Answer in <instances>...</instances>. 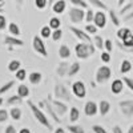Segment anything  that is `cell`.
Returning <instances> with one entry per match:
<instances>
[{
  "label": "cell",
  "instance_id": "cell-35",
  "mask_svg": "<svg viewBox=\"0 0 133 133\" xmlns=\"http://www.w3.org/2000/svg\"><path fill=\"white\" fill-rule=\"evenodd\" d=\"M63 37V31L61 28H56V29H52V33H51V39L55 41V43H57L60 41Z\"/></svg>",
  "mask_w": 133,
  "mask_h": 133
},
{
  "label": "cell",
  "instance_id": "cell-55",
  "mask_svg": "<svg viewBox=\"0 0 133 133\" xmlns=\"http://www.w3.org/2000/svg\"><path fill=\"white\" fill-rule=\"evenodd\" d=\"M19 133H32V132H31L29 128H21V129L19 130Z\"/></svg>",
  "mask_w": 133,
  "mask_h": 133
},
{
  "label": "cell",
  "instance_id": "cell-10",
  "mask_svg": "<svg viewBox=\"0 0 133 133\" xmlns=\"http://www.w3.org/2000/svg\"><path fill=\"white\" fill-rule=\"evenodd\" d=\"M118 107H120V110L125 117L130 118L133 117V100H123V101L118 103Z\"/></svg>",
  "mask_w": 133,
  "mask_h": 133
},
{
  "label": "cell",
  "instance_id": "cell-48",
  "mask_svg": "<svg viewBox=\"0 0 133 133\" xmlns=\"http://www.w3.org/2000/svg\"><path fill=\"white\" fill-rule=\"evenodd\" d=\"M92 130H93L95 133H108V130H107L103 125H98V124H95V125L92 127Z\"/></svg>",
  "mask_w": 133,
  "mask_h": 133
},
{
  "label": "cell",
  "instance_id": "cell-9",
  "mask_svg": "<svg viewBox=\"0 0 133 133\" xmlns=\"http://www.w3.org/2000/svg\"><path fill=\"white\" fill-rule=\"evenodd\" d=\"M72 93L77 98H84L87 96V87L81 80H77L72 84Z\"/></svg>",
  "mask_w": 133,
  "mask_h": 133
},
{
  "label": "cell",
  "instance_id": "cell-24",
  "mask_svg": "<svg viewBox=\"0 0 133 133\" xmlns=\"http://www.w3.org/2000/svg\"><path fill=\"white\" fill-rule=\"evenodd\" d=\"M79 72H80V64L77 63V61H75V63L69 64V68H68V72H66V76L72 77V76L77 75Z\"/></svg>",
  "mask_w": 133,
  "mask_h": 133
},
{
  "label": "cell",
  "instance_id": "cell-49",
  "mask_svg": "<svg viewBox=\"0 0 133 133\" xmlns=\"http://www.w3.org/2000/svg\"><path fill=\"white\" fill-rule=\"evenodd\" d=\"M116 44H117V47L121 49V51H124V52H127V53H132L133 52V48H128V47H125L123 43H121L120 40H117L116 41Z\"/></svg>",
  "mask_w": 133,
  "mask_h": 133
},
{
  "label": "cell",
  "instance_id": "cell-56",
  "mask_svg": "<svg viewBox=\"0 0 133 133\" xmlns=\"http://www.w3.org/2000/svg\"><path fill=\"white\" fill-rule=\"evenodd\" d=\"M15 3H16V5L19 8H21V7H23V4H24V0H15Z\"/></svg>",
  "mask_w": 133,
  "mask_h": 133
},
{
  "label": "cell",
  "instance_id": "cell-8",
  "mask_svg": "<svg viewBox=\"0 0 133 133\" xmlns=\"http://www.w3.org/2000/svg\"><path fill=\"white\" fill-rule=\"evenodd\" d=\"M84 15H85V9L83 8L79 7L69 8V20L72 24H79L81 21H84Z\"/></svg>",
  "mask_w": 133,
  "mask_h": 133
},
{
  "label": "cell",
  "instance_id": "cell-14",
  "mask_svg": "<svg viewBox=\"0 0 133 133\" xmlns=\"http://www.w3.org/2000/svg\"><path fill=\"white\" fill-rule=\"evenodd\" d=\"M84 113H85V116H88V117L96 116V115L98 113V112H97V103H95L93 100L87 101L85 105H84Z\"/></svg>",
  "mask_w": 133,
  "mask_h": 133
},
{
  "label": "cell",
  "instance_id": "cell-59",
  "mask_svg": "<svg viewBox=\"0 0 133 133\" xmlns=\"http://www.w3.org/2000/svg\"><path fill=\"white\" fill-rule=\"evenodd\" d=\"M4 12V3L0 4V14H3Z\"/></svg>",
  "mask_w": 133,
  "mask_h": 133
},
{
  "label": "cell",
  "instance_id": "cell-15",
  "mask_svg": "<svg viewBox=\"0 0 133 133\" xmlns=\"http://www.w3.org/2000/svg\"><path fill=\"white\" fill-rule=\"evenodd\" d=\"M51 8H52V12H55L56 15H61L66 9V2L65 0H56V2L51 5Z\"/></svg>",
  "mask_w": 133,
  "mask_h": 133
},
{
  "label": "cell",
  "instance_id": "cell-5",
  "mask_svg": "<svg viewBox=\"0 0 133 133\" xmlns=\"http://www.w3.org/2000/svg\"><path fill=\"white\" fill-rule=\"evenodd\" d=\"M110 77H112V69H110L108 65H101V66H98L97 71H96L95 81L98 85H103V84H105L110 80Z\"/></svg>",
  "mask_w": 133,
  "mask_h": 133
},
{
  "label": "cell",
  "instance_id": "cell-13",
  "mask_svg": "<svg viewBox=\"0 0 133 133\" xmlns=\"http://www.w3.org/2000/svg\"><path fill=\"white\" fill-rule=\"evenodd\" d=\"M4 45H7L9 49H12L14 47H23L24 45V41L16 37V36H12V35H8L4 37Z\"/></svg>",
  "mask_w": 133,
  "mask_h": 133
},
{
  "label": "cell",
  "instance_id": "cell-63",
  "mask_svg": "<svg viewBox=\"0 0 133 133\" xmlns=\"http://www.w3.org/2000/svg\"><path fill=\"white\" fill-rule=\"evenodd\" d=\"M2 3H5V0H0V4H2Z\"/></svg>",
  "mask_w": 133,
  "mask_h": 133
},
{
  "label": "cell",
  "instance_id": "cell-61",
  "mask_svg": "<svg viewBox=\"0 0 133 133\" xmlns=\"http://www.w3.org/2000/svg\"><path fill=\"white\" fill-rule=\"evenodd\" d=\"M128 133H133V125H130V127L128 128Z\"/></svg>",
  "mask_w": 133,
  "mask_h": 133
},
{
  "label": "cell",
  "instance_id": "cell-37",
  "mask_svg": "<svg viewBox=\"0 0 133 133\" xmlns=\"http://www.w3.org/2000/svg\"><path fill=\"white\" fill-rule=\"evenodd\" d=\"M129 11H133V3L132 2H129V3H127V4H123L120 7V15L123 16V15H125L127 12H129Z\"/></svg>",
  "mask_w": 133,
  "mask_h": 133
},
{
  "label": "cell",
  "instance_id": "cell-38",
  "mask_svg": "<svg viewBox=\"0 0 133 133\" xmlns=\"http://www.w3.org/2000/svg\"><path fill=\"white\" fill-rule=\"evenodd\" d=\"M15 73H16V80H19V81H24V80L27 79V71L23 69L21 66H20V68H19Z\"/></svg>",
  "mask_w": 133,
  "mask_h": 133
},
{
  "label": "cell",
  "instance_id": "cell-47",
  "mask_svg": "<svg viewBox=\"0 0 133 133\" xmlns=\"http://www.w3.org/2000/svg\"><path fill=\"white\" fill-rule=\"evenodd\" d=\"M48 5V2L47 0H35V7L37 9H44Z\"/></svg>",
  "mask_w": 133,
  "mask_h": 133
},
{
  "label": "cell",
  "instance_id": "cell-12",
  "mask_svg": "<svg viewBox=\"0 0 133 133\" xmlns=\"http://www.w3.org/2000/svg\"><path fill=\"white\" fill-rule=\"evenodd\" d=\"M69 31H71L80 41H83V43H92L91 35H88L85 31H83V29H80V28H77V27H75V25H71V27H69Z\"/></svg>",
  "mask_w": 133,
  "mask_h": 133
},
{
  "label": "cell",
  "instance_id": "cell-36",
  "mask_svg": "<svg viewBox=\"0 0 133 133\" xmlns=\"http://www.w3.org/2000/svg\"><path fill=\"white\" fill-rule=\"evenodd\" d=\"M51 33H52V29L49 28V25H43L40 28V37L41 39H48L51 37Z\"/></svg>",
  "mask_w": 133,
  "mask_h": 133
},
{
  "label": "cell",
  "instance_id": "cell-54",
  "mask_svg": "<svg viewBox=\"0 0 133 133\" xmlns=\"http://www.w3.org/2000/svg\"><path fill=\"white\" fill-rule=\"evenodd\" d=\"M113 133H124V130H123V128H121V127L115 125L113 127Z\"/></svg>",
  "mask_w": 133,
  "mask_h": 133
},
{
  "label": "cell",
  "instance_id": "cell-42",
  "mask_svg": "<svg viewBox=\"0 0 133 133\" xmlns=\"http://www.w3.org/2000/svg\"><path fill=\"white\" fill-rule=\"evenodd\" d=\"M68 130L71 133H85V130H84V128L81 125H75V124L69 125L68 127Z\"/></svg>",
  "mask_w": 133,
  "mask_h": 133
},
{
  "label": "cell",
  "instance_id": "cell-16",
  "mask_svg": "<svg viewBox=\"0 0 133 133\" xmlns=\"http://www.w3.org/2000/svg\"><path fill=\"white\" fill-rule=\"evenodd\" d=\"M28 81L31 85H40L41 81H43V73L39 72V71H33L28 75Z\"/></svg>",
  "mask_w": 133,
  "mask_h": 133
},
{
  "label": "cell",
  "instance_id": "cell-18",
  "mask_svg": "<svg viewBox=\"0 0 133 133\" xmlns=\"http://www.w3.org/2000/svg\"><path fill=\"white\" fill-rule=\"evenodd\" d=\"M124 89V83L121 79H116L112 81V85H110V91H112L113 95H120Z\"/></svg>",
  "mask_w": 133,
  "mask_h": 133
},
{
  "label": "cell",
  "instance_id": "cell-19",
  "mask_svg": "<svg viewBox=\"0 0 133 133\" xmlns=\"http://www.w3.org/2000/svg\"><path fill=\"white\" fill-rule=\"evenodd\" d=\"M68 68H69V63H68V61L63 60L61 63H59L57 68H56V73H57V76H59V77H64V76H66Z\"/></svg>",
  "mask_w": 133,
  "mask_h": 133
},
{
  "label": "cell",
  "instance_id": "cell-7",
  "mask_svg": "<svg viewBox=\"0 0 133 133\" xmlns=\"http://www.w3.org/2000/svg\"><path fill=\"white\" fill-rule=\"evenodd\" d=\"M49 100H51V104H52V108L55 110V113H56L59 117H63L64 115L68 113V105H66V103L61 101V100L53 98L52 96H49Z\"/></svg>",
  "mask_w": 133,
  "mask_h": 133
},
{
  "label": "cell",
  "instance_id": "cell-21",
  "mask_svg": "<svg viewBox=\"0 0 133 133\" xmlns=\"http://www.w3.org/2000/svg\"><path fill=\"white\" fill-rule=\"evenodd\" d=\"M71 55H72V52H71V48L68 45H65V44L60 45V48H59V57L60 59L66 60V59L71 57Z\"/></svg>",
  "mask_w": 133,
  "mask_h": 133
},
{
  "label": "cell",
  "instance_id": "cell-30",
  "mask_svg": "<svg viewBox=\"0 0 133 133\" xmlns=\"http://www.w3.org/2000/svg\"><path fill=\"white\" fill-rule=\"evenodd\" d=\"M21 103H23V98H21L19 95H14V96H11V97L7 100V104H8V105H11V107L20 105Z\"/></svg>",
  "mask_w": 133,
  "mask_h": 133
},
{
  "label": "cell",
  "instance_id": "cell-6",
  "mask_svg": "<svg viewBox=\"0 0 133 133\" xmlns=\"http://www.w3.org/2000/svg\"><path fill=\"white\" fill-rule=\"evenodd\" d=\"M32 48L37 55H40L41 57H48V51H47V47H45V43H44V40L40 36L35 35L32 37Z\"/></svg>",
  "mask_w": 133,
  "mask_h": 133
},
{
  "label": "cell",
  "instance_id": "cell-1",
  "mask_svg": "<svg viewBox=\"0 0 133 133\" xmlns=\"http://www.w3.org/2000/svg\"><path fill=\"white\" fill-rule=\"evenodd\" d=\"M27 105L29 107L33 117H35V120L37 121L40 125H43L44 128H47V129H52V124H51V121H49V117H47V115L44 113L43 110L32 101V100H27Z\"/></svg>",
  "mask_w": 133,
  "mask_h": 133
},
{
  "label": "cell",
  "instance_id": "cell-22",
  "mask_svg": "<svg viewBox=\"0 0 133 133\" xmlns=\"http://www.w3.org/2000/svg\"><path fill=\"white\" fill-rule=\"evenodd\" d=\"M8 115H9V117L12 118V120H15V121H19L20 118H21V116H23V112H21V109L19 108V107H12L11 108V110L8 112Z\"/></svg>",
  "mask_w": 133,
  "mask_h": 133
},
{
  "label": "cell",
  "instance_id": "cell-3",
  "mask_svg": "<svg viewBox=\"0 0 133 133\" xmlns=\"http://www.w3.org/2000/svg\"><path fill=\"white\" fill-rule=\"evenodd\" d=\"M53 96H55V98H56V100H61V101H64V103H71V100H72V96H71L69 89L63 83H59V81L55 83Z\"/></svg>",
  "mask_w": 133,
  "mask_h": 133
},
{
  "label": "cell",
  "instance_id": "cell-50",
  "mask_svg": "<svg viewBox=\"0 0 133 133\" xmlns=\"http://www.w3.org/2000/svg\"><path fill=\"white\" fill-rule=\"evenodd\" d=\"M5 27H7V17L3 14H0V31H4Z\"/></svg>",
  "mask_w": 133,
  "mask_h": 133
},
{
  "label": "cell",
  "instance_id": "cell-51",
  "mask_svg": "<svg viewBox=\"0 0 133 133\" xmlns=\"http://www.w3.org/2000/svg\"><path fill=\"white\" fill-rule=\"evenodd\" d=\"M110 59H112V57H110V53H108L107 51L101 53V61H103L104 64H108V63L110 61Z\"/></svg>",
  "mask_w": 133,
  "mask_h": 133
},
{
  "label": "cell",
  "instance_id": "cell-29",
  "mask_svg": "<svg viewBox=\"0 0 133 133\" xmlns=\"http://www.w3.org/2000/svg\"><path fill=\"white\" fill-rule=\"evenodd\" d=\"M88 2H89V4H91L92 7H95V8H97V9L108 11V5H107L104 2H101V0H88Z\"/></svg>",
  "mask_w": 133,
  "mask_h": 133
},
{
  "label": "cell",
  "instance_id": "cell-33",
  "mask_svg": "<svg viewBox=\"0 0 133 133\" xmlns=\"http://www.w3.org/2000/svg\"><path fill=\"white\" fill-rule=\"evenodd\" d=\"M109 17H110V20H112L113 25L120 27V24H121V20H120V17H118V15H117L116 11H113V9H109Z\"/></svg>",
  "mask_w": 133,
  "mask_h": 133
},
{
  "label": "cell",
  "instance_id": "cell-23",
  "mask_svg": "<svg viewBox=\"0 0 133 133\" xmlns=\"http://www.w3.org/2000/svg\"><path fill=\"white\" fill-rule=\"evenodd\" d=\"M116 35H117V39L118 40H123V39H125L127 36H129V35H132V29L130 28H128V27H118V29H117V32H116Z\"/></svg>",
  "mask_w": 133,
  "mask_h": 133
},
{
  "label": "cell",
  "instance_id": "cell-46",
  "mask_svg": "<svg viewBox=\"0 0 133 133\" xmlns=\"http://www.w3.org/2000/svg\"><path fill=\"white\" fill-rule=\"evenodd\" d=\"M8 118H9L8 110L7 109H0V123H5Z\"/></svg>",
  "mask_w": 133,
  "mask_h": 133
},
{
  "label": "cell",
  "instance_id": "cell-2",
  "mask_svg": "<svg viewBox=\"0 0 133 133\" xmlns=\"http://www.w3.org/2000/svg\"><path fill=\"white\" fill-rule=\"evenodd\" d=\"M96 48L93 47L92 43H77L75 45V53H76V57L80 59V60H87L89 59L91 56L95 55Z\"/></svg>",
  "mask_w": 133,
  "mask_h": 133
},
{
  "label": "cell",
  "instance_id": "cell-17",
  "mask_svg": "<svg viewBox=\"0 0 133 133\" xmlns=\"http://www.w3.org/2000/svg\"><path fill=\"white\" fill-rule=\"evenodd\" d=\"M110 103L108 100H101L98 104H97V112L101 115V116H107L109 112H110Z\"/></svg>",
  "mask_w": 133,
  "mask_h": 133
},
{
  "label": "cell",
  "instance_id": "cell-62",
  "mask_svg": "<svg viewBox=\"0 0 133 133\" xmlns=\"http://www.w3.org/2000/svg\"><path fill=\"white\" fill-rule=\"evenodd\" d=\"M3 103H4V100H3V97H0V107L3 105Z\"/></svg>",
  "mask_w": 133,
  "mask_h": 133
},
{
  "label": "cell",
  "instance_id": "cell-52",
  "mask_svg": "<svg viewBox=\"0 0 133 133\" xmlns=\"http://www.w3.org/2000/svg\"><path fill=\"white\" fill-rule=\"evenodd\" d=\"M132 19H133V11H129V12H127L125 15H123V21H127V23H129Z\"/></svg>",
  "mask_w": 133,
  "mask_h": 133
},
{
  "label": "cell",
  "instance_id": "cell-32",
  "mask_svg": "<svg viewBox=\"0 0 133 133\" xmlns=\"http://www.w3.org/2000/svg\"><path fill=\"white\" fill-rule=\"evenodd\" d=\"M20 66H21V61L14 59V60H11V61L8 63V71L12 72V73H15V72L20 68Z\"/></svg>",
  "mask_w": 133,
  "mask_h": 133
},
{
  "label": "cell",
  "instance_id": "cell-45",
  "mask_svg": "<svg viewBox=\"0 0 133 133\" xmlns=\"http://www.w3.org/2000/svg\"><path fill=\"white\" fill-rule=\"evenodd\" d=\"M123 83H124V85L128 88L129 91H133V79L124 76V77H123Z\"/></svg>",
  "mask_w": 133,
  "mask_h": 133
},
{
  "label": "cell",
  "instance_id": "cell-43",
  "mask_svg": "<svg viewBox=\"0 0 133 133\" xmlns=\"http://www.w3.org/2000/svg\"><path fill=\"white\" fill-rule=\"evenodd\" d=\"M120 41L123 43L125 47H128V48H133V35H129V36H127L125 39L120 40Z\"/></svg>",
  "mask_w": 133,
  "mask_h": 133
},
{
  "label": "cell",
  "instance_id": "cell-11",
  "mask_svg": "<svg viewBox=\"0 0 133 133\" xmlns=\"http://www.w3.org/2000/svg\"><path fill=\"white\" fill-rule=\"evenodd\" d=\"M92 23H93V24H95L97 28H100V29L105 28V25H107V15H105V12H104V11L98 9L97 12H95Z\"/></svg>",
  "mask_w": 133,
  "mask_h": 133
},
{
  "label": "cell",
  "instance_id": "cell-60",
  "mask_svg": "<svg viewBox=\"0 0 133 133\" xmlns=\"http://www.w3.org/2000/svg\"><path fill=\"white\" fill-rule=\"evenodd\" d=\"M47 2H48V5L51 7V5H52V4H53L55 2H56V0H47Z\"/></svg>",
  "mask_w": 133,
  "mask_h": 133
},
{
  "label": "cell",
  "instance_id": "cell-57",
  "mask_svg": "<svg viewBox=\"0 0 133 133\" xmlns=\"http://www.w3.org/2000/svg\"><path fill=\"white\" fill-rule=\"evenodd\" d=\"M53 133H65V130L63 128H56V129L53 130Z\"/></svg>",
  "mask_w": 133,
  "mask_h": 133
},
{
  "label": "cell",
  "instance_id": "cell-53",
  "mask_svg": "<svg viewBox=\"0 0 133 133\" xmlns=\"http://www.w3.org/2000/svg\"><path fill=\"white\" fill-rule=\"evenodd\" d=\"M4 133H17V132H16V128H15L12 124H9V125H7V128L4 129Z\"/></svg>",
  "mask_w": 133,
  "mask_h": 133
},
{
  "label": "cell",
  "instance_id": "cell-27",
  "mask_svg": "<svg viewBox=\"0 0 133 133\" xmlns=\"http://www.w3.org/2000/svg\"><path fill=\"white\" fill-rule=\"evenodd\" d=\"M8 32H9V35H12V36H16L19 37L20 36V27L16 24V23H9L8 24Z\"/></svg>",
  "mask_w": 133,
  "mask_h": 133
},
{
  "label": "cell",
  "instance_id": "cell-31",
  "mask_svg": "<svg viewBox=\"0 0 133 133\" xmlns=\"http://www.w3.org/2000/svg\"><path fill=\"white\" fill-rule=\"evenodd\" d=\"M15 84H16V81H15V80H9V81H7L5 84H3L2 87H0V96L4 95V93H7L9 89H12Z\"/></svg>",
  "mask_w": 133,
  "mask_h": 133
},
{
  "label": "cell",
  "instance_id": "cell-28",
  "mask_svg": "<svg viewBox=\"0 0 133 133\" xmlns=\"http://www.w3.org/2000/svg\"><path fill=\"white\" fill-rule=\"evenodd\" d=\"M92 44H93V47L100 49V51H103L104 49V39L101 36H98V35H95L93 40H92Z\"/></svg>",
  "mask_w": 133,
  "mask_h": 133
},
{
  "label": "cell",
  "instance_id": "cell-58",
  "mask_svg": "<svg viewBox=\"0 0 133 133\" xmlns=\"http://www.w3.org/2000/svg\"><path fill=\"white\" fill-rule=\"evenodd\" d=\"M125 3H127V0H117V5L118 7H121V5L125 4Z\"/></svg>",
  "mask_w": 133,
  "mask_h": 133
},
{
  "label": "cell",
  "instance_id": "cell-41",
  "mask_svg": "<svg viewBox=\"0 0 133 133\" xmlns=\"http://www.w3.org/2000/svg\"><path fill=\"white\" fill-rule=\"evenodd\" d=\"M93 15H95V11H93V9H91V8H87L85 15H84V20L87 21V24H88V23H92V20H93Z\"/></svg>",
  "mask_w": 133,
  "mask_h": 133
},
{
  "label": "cell",
  "instance_id": "cell-39",
  "mask_svg": "<svg viewBox=\"0 0 133 133\" xmlns=\"http://www.w3.org/2000/svg\"><path fill=\"white\" fill-rule=\"evenodd\" d=\"M72 3L73 7H79V8H83V9H87L88 8V3L87 0H69Z\"/></svg>",
  "mask_w": 133,
  "mask_h": 133
},
{
  "label": "cell",
  "instance_id": "cell-40",
  "mask_svg": "<svg viewBox=\"0 0 133 133\" xmlns=\"http://www.w3.org/2000/svg\"><path fill=\"white\" fill-rule=\"evenodd\" d=\"M97 29H98V28H97L93 23H88V24L85 25V28H84V31L88 33V35H96Z\"/></svg>",
  "mask_w": 133,
  "mask_h": 133
},
{
  "label": "cell",
  "instance_id": "cell-25",
  "mask_svg": "<svg viewBox=\"0 0 133 133\" xmlns=\"http://www.w3.org/2000/svg\"><path fill=\"white\" fill-rule=\"evenodd\" d=\"M132 71V63L128 60V59H124L121 61V65H120V72L125 75V73H129Z\"/></svg>",
  "mask_w": 133,
  "mask_h": 133
},
{
  "label": "cell",
  "instance_id": "cell-20",
  "mask_svg": "<svg viewBox=\"0 0 133 133\" xmlns=\"http://www.w3.org/2000/svg\"><path fill=\"white\" fill-rule=\"evenodd\" d=\"M16 92H17V95L21 97V98H28L29 97V88H28V85L27 84H19L17 85V89H16Z\"/></svg>",
  "mask_w": 133,
  "mask_h": 133
},
{
  "label": "cell",
  "instance_id": "cell-26",
  "mask_svg": "<svg viewBox=\"0 0 133 133\" xmlns=\"http://www.w3.org/2000/svg\"><path fill=\"white\" fill-rule=\"evenodd\" d=\"M79 118H80V110L76 107H72L69 109V121L71 123H76V121H79Z\"/></svg>",
  "mask_w": 133,
  "mask_h": 133
},
{
  "label": "cell",
  "instance_id": "cell-4",
  "mask_svg": "<svg viewBox=\"0 0 133 133\" xmlns=\"http://www.w3.org/2000/svg\"><path fill=\"white\" fill-rule=\"evenodd\" d=\"M39 108L47 115V117H51L55 123H57V124L61 123V118H60L56 113H55V110H53V108H52L51 100H49V95H48L45 98H43V100H40V101H39Z\"/></svg>",
  "mask_w": 133,
  "mask_h": 133
},
{
  "label": "cell",
  "instance_id": "cell-34",
  "mask_svg": "<svg viewBox=\"0 0 133 133\" xmlns=\"http://www.w3.org/2000/svg\"><path fill=\"white\" fill-rule=\"evenodd\" d=\"M49 28L51 29H56V28H60L61 27V20L57 17V16H53L49 19V23H48Z\"/></svg>",
  "mask_w": 133,
  "mask_h": 133
},
{
  "label": "cell",
  "instance_id": "cell-44",
  "mask_svg": "<svg viewBox=\"0 0 133 133\" xmlns=\"http://www.w3.org/2000/svg\"><path fill=\"white\" fill-rule=\"evenodd\" d=\"M104 49H105L108 53H112V51H113V43H112V40L104 39Z\"/></svg>",
  "mask_w": 133,
  "mask_h": 133
}]
</instances>
